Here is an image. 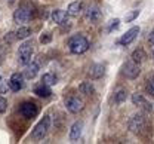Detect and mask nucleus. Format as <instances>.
<instances>
[{"instance_id":"1","label":"nucleus","mask_w":154,"mask_h":144,"mask_svg":"<svg viewBox=\"0 0 154 144\" xmlns=\"http://www.w3.org/2000/svg\"><path fill=\"white\" fill-rule=\"evenodd\" d=\"M68 46H70V51L73 54H83L89 49V40L85 36L77 34V36H73L68 40Z\"/></svg>"},{"instance_id":"2","label":"nucleus","mask_w":154,"mask_h":144,"mask_svg":"<svg viewBox=\"0 0 154 144\" xmlns=\"http://www.w3.org/2000/svg\"><path fill=\"white\" fill-rule=\"evenodd\" d=\"M49 128H51V117H49V116H45V117L34 126V129H33V132H31V137H33L34 140H42V138L48 134Z\"/></svg>"},{"instance_id":"3","label":"nucleus","mask_w":154,"mask_h":144,"mask_svg":"<svg viewBox=\"0 0 154 144\" xmlns=\"http://www.w3.org/2000/svg\"><path fill=\"white\" fill-rule=\"evenodd\" d=\"M31 55H33V45L28 42L21 45L18 49V62L22 65H27L31 61Z\"/></svg>"},{"instance_id":"4","label":"nucleus","mask_w":154,"mask_h":144,"mask_svg":"<svg viewBox=\"0 0 154 144\" xmlns=\"http://www.w3.org/2000/svg\"><path fill=\"white\" fill-rule=\"evenodd\" d=\"M31 17H33L31 9H28L25 6H21V8H18L14 12V21L17 24H25V22H28V21L31 20Z\"/></svg>"},{"instance_id":"5","label":"nucleus","mask_w":154,"mask_h":144,"mask_svg":"<svg viewBox=\"0 0 154 144\" xmlns=\"http://www.w3.org/2000/svg\"><path fill=\"white\" fill-rule=\"evenodd\" d=\"M19 113H21L24 117H27V119H33V117H36V116L38 114V107L34 103L27 101V103L21 104V107H19Z\"/></svg>"},{"instance_id":"6","label":"nucleus","mask_w":154,"mask_h":144,"mask_svg":"<svg viewBox=\"0 0 154 144\" xmlns=\"http://www.w3.org/2000/svg\"><path fill=\"white\" fill-rule=\"evenodd\" d=\"M141 73V68H139V64L135 61L126 62L125 67H123V74L128 77V79H136Z\"/></svg>"},{"instance_id":"7","label":"nucleus","mask_w":154,"mask_h":144,"mask_svg":"<svg viewBox=\"0 0 154 144\" xmlns=\"http://www.w3.org/2000/svg\"><path fill=\"white\" fill-rule=\"evenodd\" d=\"M65 105H67V110H68L70 113H79V111H82L83 107H85L83 101H82L80 98H77V97L68 98L67 103H65Z\"/></svg>"},{"instance_id":"8","label":"nucleus","mask_w":154,"mask_h":144,"mask_svg":"<svg viewBox=\"0 0 154 144\" xmlns=\"http://www.w3.org/2000/svg\"><path fill=\"white\" fill-rule=\"evenodd\" d=\"M8 86H9L14 92H18L19 89H22V86H24V77H22V74H21V73L12 74V77L8 80Z\"/></svg>"},{"instance_id":"9","label":"nucleus","mask_w":154,"mask_h":144,"mask_svg":"<svg viewBox=\"0 0 154 144\" xmlns=\"http://www.w3.org/2000/svg\"><path fill=\"white\" fill-rule=\"evenodd\" d=\"M144 116L142 114H134L129 121V129L134 131V132H139L142 128H144Z\"/></svg>"},{"instance_id":"10","label":"nucleus","mask_w":154,"mask_h":144,"mask_svg":"<svg viewBox=\"0 0 154 144\" xmlns=\"http://www.w3.org/2000/svg\"><path fill=\"white\" fill-rule=\"evenodd\" d=\"M139 34V27H132L131 30H128L122 37H120V43L122 45H129L136 39V36Z\"/></svg>"},{"instance_id":"11","label":"nucleus","mask_w":154,"mask_h":144,"mask_svg":"<svg viewBox=\"0 0 154 144\" xmlns=\"http://www.w3.org/2000/svg\"><path fill=\"white\" fill-rule=\"evenodd\" d=\"M86 21H89V22H98V21L102 18V14H101V11H99V8H89L88 11H86Z\"/></svg>"},{"instance_id":"12","label":"nucleus","mask_w":154,"mask_h":144,"mask_svg":"<svg viewBox=\"0 0 154 144\" xmlns=\"http://www.w3.org/2000/svg\"><path fill=\"white\" fill-rule=\"evenodd\" d=\"M104 73H105V67H104L102 64H94V65L89 68V76H91L92 79H99V77H102Z\"/></svg>"},{"instance_id":"13","label":"nucleus","mask_w":154,"mask_h":144,"mask_svg":"<svg viewBox=\"0 0 154 144\" xmlns=\"http://www.w3.org/2000/svg\"><path fill=\"white\" fill-rule=\"evenodd\" d=\"M82 131H83V122H76L70 129V140L71 141L79 140L80 135H82Z\"/></svg>"},{"instance_id":"14","label":"nucleus","mask_w":154,"mask_h":144,"mask_svg":"<svg viewBox=\"0 0 154 144\" xmlns=\"http://www.w3.org/2000/svg\"><path fill=\"white\" fill-rule=\"evenodd\" d=\"M38 73V65L36 62H31V64H27L25 67V71H24V76L27 79H34Z\"/></svg>"},{"instance_id":"15","label":"nucleus","mask_w":154,"mask_h":144,"mask_svg":"<svg viewBox=\"0 0 154 144\" xmlns=\"http://www.w3.org/2000/svg\"><path fill=\"white\" fill-rule=\"evenodd\" d=\"M82 12V2H73L68 5V9H67V15L70 17H79Z\"/></svg>"},{"instance_id":"16","label":"nucleus","mask_w":154,"mask_h":144,"mask_svg":"<svg viewBox=\"0 0 154 144\" xmlns=\"http://www.w3.org/2000/svg\"><path fill=\"white\" fill-rule=\"evenodd\" d=\"M132 103L135 105H141V107H144L147 111H151V104H148L145 100H144V97L142 95H139V94H134L132 95Z\"/></svg>"},{"instance_id":"17","label":"nucleus","mask_w":154,"mask_h":144,"mask_svg":"<svg viewBox=\"0 0 154 144\" xmlns=\"http://www.w3.org/2000/svg\"><path fill=\"white\" fill-rule=\"evenodd\" d=\"M34 94L37 95V97H42V98H48V97H51V94H52V91H51V88L48 86V85H40V86H36L34 88Z\"/></svg>"},{"instance_id":"18","label":"nucleus","mask_w":154,"mask_h":144,"mask_svg":"<svg viewBox=\"0 0 154 144\" xmlns=\"http://www.w3.org/2000/svg\"><path fill=\"white\" fill-rule=\"evenodd\" d=\"M52 21L54 22H57V24H64L65 21H67V14H65V11H62V9H57V11H54L52 12Z\"/></svg>"},{"instance_id":"19","label":"nucleus","mask_w":154,"mask_h":144,"mask_svg":"<svg viewBox=\"0 0 154 144\" xmlns=\"http://www.w3.org/2000/svg\"><path fill=\"white\" fill-rule=\"evenodd\" d=\"M79 89H80V92H82V94H85V95H92V94L95 92V88H94V85H92L91 82L80 83Z\"/></svg>"},{"instance_id":"20","label":"nucleus","mask_w":154,"mask_h":144,"mask_svg":"<svg viewBox=\"0 0 154 144\" xmlns=\"http://www.w3.org/2000/svg\"><path fill=\"white\" fill-rule=\"evenodd\" d=\"M147 58V55H145V52L142 51V49H136V51H134L132 52V61H135V62H142L144 60Z\"/></svg>"},{"instance_id":"21","label":"nucleus","mask_w":154,"mask_h":144,"mask_svg":"<svg viewBox=\"0 0 154 144\" xmlns=\"http://www.w3.org/2000/svg\"><path fill=\"white\" fill-rule=\"evenodd\" d=\"M15 36H17V39H27V37H30L31 36V30L28 28V27H21L18 31L15 33Z\"/></svg>"},{"instance_id":"22","label":"nucleus","mask_w":154,"mask_h":144,"mask_svg":"<svg viewBox=\"0 0 154 144\" xmlns=\"http://www.w3.org/2000/svg\"><path fill=\"white\" fill-rule=\"evenodd\" d=\"M42 83H43V85H48V86H52V85L57 83V77H55L52 73H46V74H43V77H42Z\"/></svg>"},{"instance_id":"23","label":"nucleus","mask_w":154,"mask_h":144,"mask_svg":"<svg viewBox=\"0 0 154 144\" xmlns=\"http://www.w3.org/2000/svg\"><path fill=\"white\" fill-rule=\"evenodd\" d=\"M123 101H126V91L120 89V91L114 95V103L116 104H122Z\"/></svg>"},{"instance_id":"24","label":"nucleus","mask_w":154,"mask_h":144,"mask_svg":"<svg viewBox=\"0 0 154 144\" xmlns=\"http://www.w3.org/2000/svg\"><path fill=\"white\" fill-rule=\"evenodd\" d=\"M138 15H139V11H132L131 14H128L126 15V22H132V21L135 20V18H138Z\"/></svg>"},{"instance_id":"25","label":"nucleus","mask_w":154,"mask_h":144,"mask_svg":"<svg viewBox=\"0 0 154 144\" xmlns=\"http://www.w3.org/2000/svg\"><path fill=\"white\" fill-rule=\"evenodd\" d=\"M145 89H147V92H148L150 95H153L154 97V79H151V80H148V82H147Z\"/></svg>"},{"instance_id":"26","label":"nucleus","mask_w":154,"mask_h":144,"mask_svg":"<svg viewBox=\"0 0 154 144\" xmlns=\"http://www.w3.org/2000/svg\"><path fill=\"white\" fill-rule=\"evenodd\" d=\"M119 25H120V20H113L111 21V24H110V27H108V31H113V30H117L119 28Z\"/></svg>"},{"instance_id":"27","label":"nucleus","mask_w":154,"mask_h":144,"mask_svg":"<svg viewBox=\"0 0 154 144\" xmlns=\"http://www.w3.org/2000/svg\"><path fill=\"white\" fill-rule=\"evenodd\" d=\"M6 108H8V101L3 97H0V113H5Z\"/></svg>"},{"instance_id":"28","label":"nucleus","mask_w":154,"mask_h":144,"mask_svg":"<svg viewBox=\"0 0 154 144\" xmlns=\"http://www.w3.org/2000/svg\"><path fill=\"white\" fill-rule=\"evenodd\" d=\"M51 40H52V36H51L49 33H45V34L40 36V42H42V43H49Z\"/></svg>"},{"instance_id":"29","label":"nucleus","mask_w":154,"mask_h":144,"mask_svg":"<svg viewBox=\"0 0 154 144\" xmlns=\"http://www.w3.org/2000/svg\"><path fill=\"white\" fill-rule=\"evenodd\" d=\"M148 43L151 45V46H154V30L150 33V37H148Z\"/></svg>"},{"instance_id":"30","label":"nucleus","mask_w":154,"mask_h":144,"mask_svg":"<svg viewBox=\"0 0 154 144\" xmlns=\"http://www.w3.org/2000/svg\"><path fill=\"white\" fill-rule=\"evenodd\" d=\"M6 91H8V86L0 82V94H6Z\"/></svg>"}]
</instances>
